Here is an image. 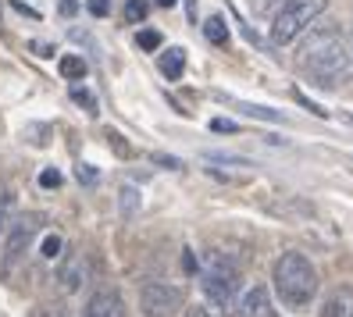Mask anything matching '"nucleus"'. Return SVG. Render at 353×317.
<instances>
[{"label": "nucleus", "mask_w": 353, "mask_h": 317, "mask_svg": "<svg viewBox=\"0 0 353 317\" xmlns=\"http://www.w3.org/2000/svg\"><path fill=\"white\" fill-rule=\"evenodd\" d=\"M200 289H203L207 300H211L214 310L236 314V303H239V267L228 260L225 253H214V257H207V264L200 271Z\"/></svg>", "instance_id": "7ed1b4c3"}, {"label": "nucleus", "mask_w": 353, "mask_h": 317, "mask_svg": "<svg viewBox=\"0 0 353 317\" xmlns=\"http://www.w3.org/2000/svg\"><path fill=\"white\" fill-rule=\"evenodd\" d=\"M285 4V0H250V8H254V14H261V18H268L272 11H279Z\"/></svg>", "instance_id": "412c9836"}, {"label": "nucleus", "mask_w": 353, "mask_h": 317, "mask_svg": "<svg viewBox=\"0 0 353 317\" xmlns=\"http://www.w3.org/2000/svg\"><path fill=\"white\" fill-rule=\"evenodd\" d=\"M296 65L318 90H339L343 82L353 75V61H350V47L343 39V29L332 25V22L318 25L300 43Z\"/></svg>", "instance_id": "f257e3e1"}, {"label": "nucleus", "mask_w": 353, "mask_h": 317, "mask_svg": "<svg viewBox=\"0 0 353 317\" xmlns=\"http://www.w3.org/2000/svg\"><path fill=\"white\" fill-rule=\"evenodd\" d=\"M32 50H36L39 57H54V47H47V43H32Z\"/></svg>", "instance_id": "c85d7f7f"}, {"label": "nucleus", "mask_w": 353, "mask_h": 317, "mask_svg": "<svg viewBox=\"0 0 353 317\" xmlns=\"http://www.w3.org/2000/svg\"><path fill=\"white\" fill-rule=\"evenodd\" d=\"M136 43H139V50H157L161 47V32L157 29H139Z\"/></svg>", "instance_id": "aec40b11"}, {"label": "nucleus", "mask_w": 353, "mask_h": 317, "mask_svg": "<svg viewBox=\"0 0 353 317\" xmlns=\"http://www.w3.org/2000/svg\"><path fill=\"white\" fill-rule=\"evenodd\" d=\"M11 214H14V193L8 185H0V243H4V232L11 225Z\"/></svg>", "instance_id": "2eb2a0df"}, {"label": "nucleus", "mask_w": 353, "mask_h": 317, "mask_svg": "<svg viewBox=\"0 0 353 317\" xmlns=\"http://www.w3.org/2000/svg\"><path fill=\"white\" fill-rule=\"evenodd\" d=\"M57 253H61V236H47V239H43V257L54 260Z\"/></svg>", "instance_id": "393cba45"}, {"label": "nucleus", "mask_w": 353, "mask_h": 317, "mask_svg": "<svg viewBox=\"0 0 353 317\" xmlns=\"http://www.w3.org/2000/svg\"><path fill=\"white\" fill-rule=\"evenodd\" d=\"M236 317H279V310L264 285H250L243 292V300L236 303Z\"/></svg>", "instance_id": "0eeeda50"}, {"label": "nucleus", "mask_w": 353, "mask_h": 317, "mask_svg": "<svg viewBox=\"0 0 353 317\" xmlns=\"http://www.w3.org/2000/svg\"><path fill=\"white\" fill-rule=\"evenodd\" d=\"M139 207H143V200H139V189L136 185H121V193H118V210H121V218H136L139 214Z\"/></svg>", "instance_id": "f8f14e48"}, {"label": "nucleus", "mask_w": 353, "mask_h": 317, "mask_svg": "<svg viewBox=\"0 0 353 317\" xmlns=\"http://www.w3.org/2000/svg\"><path fill=\"white\" fill-rule=\"evenodd\" d=\"M236 108H239L243 114L257 118V121H285V114L275 111V108H257V103H236Z\"/></svg>", "instance_id": "dca6fc26"}, {"label": "nucleus", "mask_w": 353, "mask_h": 317, "mask_svg": "<svg viewBox=\"0 0 353 317\" xmlns=\"http://www.w3.org/2000/svg\"><path fill=\"white\" fill-rule=\"evenodd\" d=\"M350 61H353V29H350Z\"/></svg>", "instance_id": "473e14b6"}, {"label": "nucleus", "mask_w": 353, "mask_h": 317, "mask_svg": "<svg viewBox=\"0 0 353 317\" xmlns=\"http://www.w3.org/2000/svg\"><path fill=\"white\" fill-rule=\"evenodd\" d=\"M203 36H207V43H214V47H228V25H225V18L221 14H211L203 22Z\"/></svg>", "instance_id": "ddd939ff"}, {"label": "nucleus", "mask_w": 353, "mask_h": 317, "mask_svg": "<svg viewBox=\"0 0 353 317\" xmlns=\"http://www.w3.org/2000/svg\"><path fill=\"white\" fill-rule=\"evenodd\" d=\"M68 96H72V100L79 103V108H86L90 114H97V96H93V93H90L86 86H79V82H75V86L68 90Z\"/></svg>", "instance_id": "f3484780"}, {"label": "nucleus", "mask_w": 353, "mask_h": 317, "mask_svg": "<svg viewBox=\"0 0 353 317\" xmlns=\"http://www.w3.org/2000/svg\"><path fill=\"white\" fill-rule=\"evenodd\" d=\"M211 129H214V132H239V125H236V121H225V118H214Z\"/></svg>", "instance_id": "bb28decb"}, {"label": "nucleus", "mask_w": 353, "mask_h": 317, "mask_svg": "<svg viewBox=\"0 0 353 317\" xmlns=\"http://www.w3.org/2000/svg\"><path fill=\"white\" fill-rule=\"evenodd\" d=\"M108 139H111V146H114V154H118V157H132V146L121 139L118 132H108Z\"/></svg>", "instance_id": "b1692460"}, {"label": "nucleus", "mask_w": 353, "mask_h": 317, "mask_svg": "<svg viewBox=\"0 0 353 317\" xmlns=\"http://www.w3.org/2000/svg\"><path fill=\"white\" fill-rule=\"evenodd\" d=\"M39 185H43V189H57V185H61V172H57V167L39 172Z\"/></svg>", "instance_id": "5701e85b"}, {"label": "nucleus", "mask_w": 353, "mask_h": 317, "mask_svg": "<svg viewBox=\"0 0 353 317\" xmlns=\"http://www.w3.org/2000/svg\"><path fill=\"white\" fill-rule=\"evenodd\" d=\"M182 72H185V50H182V47L164 50V54H161V75L175 82V79H182Z\"/></svg>", "instance_id": "9b49d317"}, {"label": "nucleus", "mask_w": 353, "mask_h": 317, "mask_svg": "<svg viewBox=\"0 0 353 317\" xmlns=\"http://www.w3.org/2000/svg\"><path fill=\"white\" fill-rule=\"evenodd\" d=\"M275 292H279V300L289 310L307 307L310 300H314V292H318V271H314V264H310L303 253H296V249L282 253V257L275 260Z\"/></svg>", "instance_id": "f03ea898"}, {"label": "nucleus", "mask_w": 353, "mask_h": 317, "mask_svg": "<svg viewBox=\"0 0 353 317\" xmlns=\"http://www.w3.org/2000/svg\"><path fill=\"white\" fill-rule=\"evenodd\" d=\"M79 11V4H75V0H61V14H65V18H72Z\"/></svg>", "instance_id": "cd10ccee"}, {"label": "nucleus", "mask_w": 353, "mask_h": 317, "mask_svg": "<svg viewBox=\"0 0 353 317\" xmlns=\"http://www.w3.org/2000/svg\"><path fill=\"white\" fill-rule=\"evenodd\" d=\"M185 317H211V310H203V307H190V310H185Z\"/></svg>", "instance_id": "c756f323"}, {"label": "nucleus", "mask_w": 353, "mask_h": 317, "mask_svg": "<svg viewBox=\"0 0 353 317\" xmlns=\"http://www.w3.org/2000/svg\"><path fill=\"white\" fill-rule=\"evenodd\" d=\"M318 317H353V289L350 285H336L325 296Z\"/></svg>", "instance_id": "9d476101"}, {"label": "nucleus", "mask_w": 353, "mask_h": 317, "mask_svg": "<svg viewBox=\"0 0 353 317\" xmlns=\"http://www.w3.org/2000/svg\"><path fill=\"white\" fill-rule=\"evenodd\" d=\"M61 75H65L68 82H79V79H86V61H82L79 54H65L61 57Z\"/></svg>", "instance_id": "4468645a"}, {"label": "nucleus", "mask_w": 353, "mask_h": 317, "mask_svg": "<svg viewBox=\"0 0 353 317\" xmlns=\"http://www.w3.org/2000/svg\"><path fill=\"white\" fill-rule=\"evenodd\" d=\"M29 317H68V310H65V303H36L29 310Z\"/></svg>", "instance_id": "6ab92c4d"}, {"label": "nucleus", "mask_w": 353, "mask_h": 317, "mask_svg": "<svg viewBox=\"0 0 353 317\" xmlns=\"http://www.w3.org/2000/svg\"><path fill=\"white\" fill-rule=\"evenodd\" d=\"M86 274H90L86 260H82L79 253H75V257H68L65 264H61V271H57V282H61V289H65V292L72 296V292H79L82 285H86Z\"/></svg>", "instance_id": "1a4fd4ad"}, {"label": "nucleus", "mask_w": 353, "mask_h": 317, "mask_svg": "<svg viewBox=\"0 0 353 317\" xmlns=\"http://www.w3.org/2000/svg\"><path fill=\"white\" fill-rule=\"evenodd\" d=\"M75 175H79L82 185H97V182H100V175H97V167H93V164H79V167H75Z\"/></svg>", "instance_id": "4be33fe9"}, {"label": "nucleus", "mask_w": 353, "mask_h": 317, "mask_svg": "<svg viewBox=\"0 0 353 317\" xmlns=\"http://www.w3.org/2000/svg\"><path fill=\"white\" fill-rule=\"evenodd\" d=\"M82 317H125V300L114 289H97L90 296L86 310H82Z\"/></svg>", "instance_id": "6e6552de"}, {"label": "nucleus", "mask_w": 353, "mask_h": 317, "mask_svg": "<svg viewBox=\"0 0 353 317\" xmlns=\"http://www.w3.org/2000/svg\"><path fill=\"white\" fill-rule=\"evenodd\" d=\"M86 8H90L93 18H103V14H111V0H90Z\"/></svg>", "instance_id": "a878e982"}, {"label": "nucleus", "mask_w": 353, "mask_h": 317, "mask_svg": "<svg viewBox=\"0 0 353 317\" xmlns=\"http://www.w3.org/2000/svg\"><path fill=\"white\" fill-rule=\"evenodd\" d=\"M328 0H285L279 8L275 22H272V43L285 47V43H296V36H303L310 25L325 14Z\"/></svg>", "instance_id": "20e7f679"}, {"label": "nucleus", "mask_w": 353, "mask_h": 317, "mask_svg": "<svg viewBox=\"0 0 353 317\" xmlns=\"http://www.w3.org/2000/svg\"><path fill=\"white\" fill-rule=\"evenodd\" d=\"M154 161H157V164H164V167H182L175 157H154Z\"/></svg>", "instance_id": "7c9ffc66"}, {"label": "nucleus", "mask_w": 353, "mask_h": 317, "mask_svg": "<svg viewBox=\"0 0 353 317\" xmlns=\"http://www.w3.org/2000/svg\"><path fill=\"white\" fill-rule=\"evenodd\" d=\"M39 225H43V218H39V214H18V218L8 225V232H4V249H0V274H11L18 264L29 257L32 239L39 236Z\"/></svg>", "instance_id": "39448f33"}, {"label": "nucleus", "mask_w": 353, "mask_h": 317, "mask_svg": "<svg viewBox=\"0 0 353 317\" xmlns=\"http://www.w3.org/2000/svg\"><path fill=\"white\" fill-rule=\"evenodd\" d=\"M147 11H150L147 0H129V4H125V22L129 25H139L143 18H147Z\"/></svg>", "instance_id": "a211bd4d"}, {"label": "nucleus", "mask_w": 353, "mask_h": 317, "mask_svg": "<svg viewBox=\"0 0 353 317\" xmlns=\"http://www.w3.org/2000/svg\"><path fill=\"white\" fill-rule=\"evenodd\" d=\"M157 4H161V8H172V4H175V0H157Z\"/></svg>", "instance_id": "2f4dec72"}, {"label": "nucleus", "mask_w": 353, "mask_h": 317, "mask_svg": "<svg viewBox=\"0 0 353 317\" xmlns=\"http://www.w3.org/2000/svg\"><path fill=\"white\" fill-rule=\"evenodd\" d=\"M185 303V292L172 282H143L139 285V310L143 317H175Z\"/></svg>", "instance_id": "423d86ee"}]
</instances>
